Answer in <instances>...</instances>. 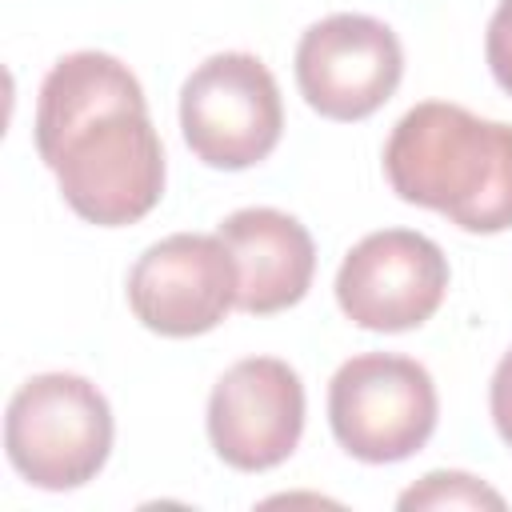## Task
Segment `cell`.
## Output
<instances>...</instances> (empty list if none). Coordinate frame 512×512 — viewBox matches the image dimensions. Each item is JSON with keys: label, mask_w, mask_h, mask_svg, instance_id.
Here are the masks:
<instances>
[{"label": "cell", "mask_w": 512, "mask_h": 512, "mask_svg": "<svg viewBox=\"0 0 512 512\" xmlns=\"http://www.w3.org/2000/svg\"><path fill=\"white\" fill-rule=\"evenodd\" d=\"M384 176L400 200L432 208L464 232L512 228V124L424 100L392 128Z\"/></svg>", "instance_id": "cell-1"}, {"label": "cell", "mask_w": 512, "mask_h": 512, "mask_svg": "<svg viewBox=\"0 0 512 512\" xmlns=\"http://www.w3.org/2000/svg\"><path fill=\"white\" fill-rule=\"evenodd\" d=\"M12 468L48 492H68L104 468L112 452V408L76 372H40L16 388L4 412Z\"/></svg>", "instance_id": "cell-2"}, {"label": "cell", "mask_w": 512, "mask_h": 512, "mask_svg": "<svg viewBox=\"0 0 512 512\" xmlns=\"http://www.w3.org/2000/svg\"><path fill=\"white\" fill-rule=\"evenodd\" d=\"M64 204L100 228L136 224L160 204L164 148L148 108H108L80 124L48 160Z\"/></svg>", "instance_id": "cell-3"}, {"label": "cell", "mask_w": 512, "mask_h": 512, "mask_svg": "<svg viewBox=\"0 0 512 512\" xmlns=\"http://www.w3.org/2000/svg\"><path fill=\"white\" fill-rule=\"evenodd\" d=\"M436 412V384L428 368L408 356H352L328 384L332 436L364 464H396L420 452L436 428Z\"/></svg>", "instance_id": "cell-4"}, {"label": "cell", "mask_w": 512, "mask_h": 512, "mask_svg": "<svg viewBox=\"0 0 512 512\" xmlns=\"http://www.w3.org/2000/svg\"><path fill=\"white\" fill-rule=\"evenodd\" d=\"M184 144L208 168L240 172L280 144L284 104L268 64L252 52L208 56L180 88Z\"/></svg>", "instance_id": "cell-5"}, {"label": "cell", "mask_w": 512, "mask_h": 512, "mask_svg": "<svg viewBox=\"0 0 512 512\" xmlns=\"http://www.w3.org/2000/svg\"><path fill=\"white\" fill-rule=\"evenodd\" d=\"M448 292V260L436 240L412 228L368 232L340 260L336 304L368 332L420 328Z\"/></svg>", "instance_id": "cell-6"}, {"label": "cell", "mask_w": 512, "mask_h": 512, "mask_svg": "<svg viewBox=\"0 0 512 512\" xmlns=\"http://www.w3.org/2000/svg\"><path fill=\"white\" fill-rule=\"evenodd\" d=\"M404 76L396 32L364 12L316 20L296 44V84L312 112L328 120H364L388 104Z\"/></svg>", "instance_id": "cell-7"}, {"label": "cell", "mask_w": 512, "mask_h": 512, "mask_svg": "<svg viewBox=\"0 0 512 512\" xmlns=\"http://www.w3.org/2000/svg\"><path fill=\"white\" fill-rule=\"evenodd\" d=\"M236 260L220 236L176 232L152 244L128 272V308L160 336L212 332L236 304Z\"/></svg>", "instance_id": "cell-8"}, {"label": "cell", "mask_w": 512, "mask_h": 512, "mask_svg": "<svg viewBox=\"0 0 512 512\" xmlns=\"http://www.w3.org/2000/svg\"><path fill=\"white\" fill-rule=\"evenodd\" d=\"M304 432V384L276 356L236 360L208 396V440L240 472L284 464Z\"/></svg>", "instance_id": "cell-9"}, {"label": "cell", "mask_w": 512, "mask_h": 512, "mask_svg": "<svg viewBox=\"0 0 512 512\" xmlns=\"http://www.w3.org/2000/svg\"><path fill=\"white\" fill-rule=\"evenodd\" d=\"M236 260V308L272 316L304 300L316 272L308 228L280 208H240L216 232Z\"/></svg>", "instance_id": "cell-10"}, {"label": "cell", "mask_w": 512, "mask_h": 512, "mask_svg": "<svg viewBox=\"0 0 512 512\" xmlns=\"http://www.w3.org/2000/svg\"><path fill=\"white\" fill-rule=\"evenodd\" d=\"M108 108H148L140 80L108 52H72L52 64L36 100V152L48 160L80 124Z\"/></svg>", "instance_id": "cell-11"}, {"label": "cell", "mask_w": 512, "mask_h": 512, "mask_svg": "<svg viewBox=\"0 0 512 512\" xmlns=\"http://www.w3.org/2000/svg\"><path fill=\"white\" fill-rule=\"evenodd\" d=\"M404 512L412 508H504V496L492 492L488 484H480L468 472H428L420 484H412L408 492H400L396 500Z\"/></svg>", "instance_id": "cell-12"}, {"label": "cell", "mask_w": 512, "mask_h": 512, "mask_svg": "<svg viewBox=\"0 0 512 512\" xmlns=\"http://www.w3.org/2000/svg\"><path fill=\"white\" fill-rule=\"evenodd\" d=\"M484 56H488L496 84L512 96V0H500V8L492 12L488 36H484Z\"/></svg>", "instance_id": "cell-13"}, {"label": "cell", "mask_w": 512, "mask_h": 512, "mask_svg": "<svg viewBox=\"0 0 512 512\" xmlns=\"http://www.w3.org/2000/svg\"><path fill=\"white\" fill-rule=\"evenodd\" d=\"M488 404H492V424H496L500 440L512 448V348L500 356V364H496V372H492Z\"/></svg>", "instance_id": "cell-14"}]
</instances>
